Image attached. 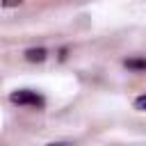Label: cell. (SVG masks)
<instances>
[{"label": "cell", "instance_id": "4", "mask_svg": "<svg viewBox=\"0 0 146 146\" xmlns=\"http://www.w3.org/2000/svg\"><path fill=\"white\" fill-rule=\"evenodd\" d=\"M125 64L130 68H146V59H128Z\"/></svg>", "mask_w": 146, "mask_h": 146}, {"label": "cell", "instance_id": "5", "mask_svg": "<svg viewBox=\"0 0 146 146\" xmlns=\"http://www.w3.org/2000/svg\"><path fill=\"white\" fill-rule=\"evenodd\" d=\"M21 2H23V0H2L0 5H2V7H18Z\"/></svg>", "mask_w": 146, "mask_h": 146}, {"label": "cell", "instance_id": "3", "mask_svg": "<svg viewBox=\"0 0 146 146\" xmlns=\"http://www.w3.org/2000/svg\"><path fill=\"white\" fill-rule=\"evenodd\" d=\"M135 110H139V112H146V94L135 98Z\"/></svg>", "mask_w": 146, "mask_h": 146}, {"label": "cell", "instance_id": "2", "mask_svg": "<svg viewBox=\"0 0 146 146\" xmlns=\"http://www.w3.org/2000/svg\"><path fill=\"white\" fill-rule=\"evenodd\" d=\"M25 55H27V59H30V62H34V59H36V62H41V59L46 57V50H43V48H39V50H27Z\"/></svg>", "mask_w": 146, "mask_h": 146}, {"label": "cell", "instance_id": "1", "mask_svg": "<svg viewBox=\"0 0 146 146\" xmlns=\"http://www.w3.org/2000/svg\"><path fill=\"white\" fill-rule=\"evenodd\" d=\"M9 100L14 105H25V107H43L46 105L43 96L36 94V91H32V89H16V91H11Z\"/></svg>", "mask_w": 146, "mask_h": 146}]
</instances>
